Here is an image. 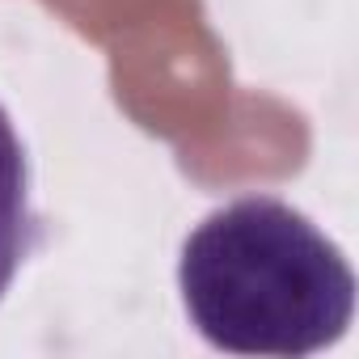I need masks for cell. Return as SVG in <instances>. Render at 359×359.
<instances>
[{
  "instance_id": "obj_1",
  "label": "cell",
  "mask_w": 359,
  "mask_h": 359,
  "mask_svg": "<svg viewBox=\"0 0 359 359\" xmlns=\"http://www.w3.org/2000/svg\"><path fill=\"white\" fill-rule=\"evenodd\" d=\"M177 287L195 330L233 355H313L355 313L342 250L275 195H241L208 212L182 241Z\"/></svg>"
},
{
  "instance_id": "obj_2",
  "label": "cell",
  "mask_w": 359,
  "mask_h": 359,
  "mask_svg": "<svg viewBox=\"0 0 359 359\" xmlns=\"http://www.w3.org/2000/svg\"><path fill=\"white\" fill-rule=\"evenodd\" d=\"M30 173H26V148L13 131L9 110L0 106V296L9 292L26 250H30Z\"/></svg>"
}]
</instances>
